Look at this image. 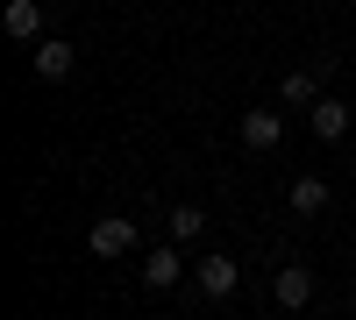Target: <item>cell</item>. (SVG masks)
Returning <instances> with one entry per match:
<instances>
[{
    "mask_svg": "<svg viewBox=\"0 0 356 320\" xmlns=\"http://www.w3.org/2000/svg\"><path fill=\"white\" fill-rule=\"evenodd\" d=\"M136 242H143V235H136V221H129V214H100V221H93V235H86V249H93L100 264H114V256H129Z\"/></svg>",
    "mask_w": 356,
    "mask_h": 320,
    "instance_id": "obj_1",
    "label": "cell"
},
{
    "mask_svg": "<svg viewBox=\"0 0 356 320\" xmlns=\"http://www.w3.org/2000/svg\"><path fill=\"white\" fill-rule=\"evenodd\" d=\"M235 135H243V150H278L285 142V114L278 107H250L243 121H235Z\"/></svg>",
    "mask_w": 356,
    "mask_h": 320,
    "instance_id": "obj_2",
    "label": "cell"
},
{
    "mask_svg": "<svg viewBox=\"0 0 356 320\" xmlns=\"http://www.w3.org/2000/svg\"><path fill=\"white\" fill-rule=\"evenodd\" d=\"M271 306L307 313V306H314V271H307V264H285V271L271 278Z\"/></svg>",
    "mask_w": 356,
    "mask_h": 320,
    "instance_id": "obj_3",
    "label": "cell"
},
{
    "mask_svg": "<svg viewBox=\"0 0 356 320\" xmlns=\"http://www.w3.org/2000/svg\"><path fill=\"white\" fill-rule=\"evenodd\" d=\"M285 207L300 214V221H321V214H328V178H314V171H300V178L285 185Z\"/></svg>",
    "mask_w": 356,
    "mask_h": 320,
    "instance_id": "obj_4",
    "label": "cell"
},
{
    "mask_svg": "<svg viewBox=\"0 0 356 320\" xmlns=\"http://www.w3.org/2000/svg\"><path fill=\"white\" fill-rule=\"evenodd\" d=\"M178 278H186V256H178V242H157L150 256H143V285H150V292H171Z\"/></svg>",
    "mask_w": 356,
    "mask_h": 320,
    "instance_id": "obj_5",
    "label": "cell"
},
{
    "mask_svg": "<svg viewBox=\"0 0 356 320\" xmlns=\"http://www.w3.org/2000/svg\"><path fill=\"white\" fill-rule=\"evenodd\" d=\"M307 128H314L321 142H342V135H349V100H335V93H321V100L307 107Z\"/></svg>",
    "mask_w": 356,
    "mask_h": 320,
    "instance_id": "obj_6",
    "label": "cell"
},
{
    "mask_svg": "<svg viewBox=\"0 0 356 320\" xmlns=\"http://www.w3.org/2000/svg\"><path fill=\"white\" fill-rule=\"evenodd\" d=\"M235 285H243V264H235V256H221V249L200 256V292H207V299H228Z\"/></svg>",
    "mask_w": 356,
    "mask_h": 320,
    "instance_id": "obj_7",
    "label": "cell"
},
{
    "mask_svg": "<svg viewBox=\"0 0 356 320\" xmlns=\"http://www.w3.org/2000/svg\"><path fill=\"white\" fill-rule=\"evenodd\" d=\"M72 65H79V57H72V43H65V36H43V43H36V78H43V85H65V78H72Z\"/></svg>",
    "mask_w": 356,
    "mask_h": 320,
    "instance_id": "obj_8",
    "label": "cell"
},
{
    "mask_svg": "<svg viewBox=\"0 0 356 320\" xmlns=\"http://www.w3.org/2000/svg\"><path fill=\"white\" fill-rule=\"evenodd\" d=\"M0 22H8L15 43H43V0H8V8H0Z\"/></svg>",
    "mask_w": 356,
    "mask_h": 320,
    "instance_id": "obj_9",
    "label": "cell"
},
{
    "mask_svg": "<svg viewBox=\"0 0 356 320\" xmlns=\"http://www.w3.org/2000/svg\"><path fill=\"white\" fill-rule=\"evenodd\" d=\"M278 93H285V107H314L321 100V71H285Z\"/></svg>",
    "mask_w": 356,
    "mask_h": 320,
    "instance_id": "obj_10",
    "label": "cell"
},
{
    "mask_svg": "<svg viewBox=\"0 0 356 320\" xmlns=\"http://www.w3.org/2000/svg\"><path fill=\"white\" fill-rule=\"evenodd\" d=\"M164 235H171V242H200V235H207V214H200V207H171Z\"/></svg>",
    "mask_w": 356,
    "mask_h": 320,
    "instance_id": "obj_11",
    "label": "cell"
},
{
    "mask_svg": "<svg viewBox=\"0 0 356 320\" xmlns=\"http://www.w3.org/2000/svg\"><path fill=\"white\" fill-rule=\"evenodd\" d=\"M307 320H321V313H307Z\"/></svg>",
    "mask_w": 356,
    "mask_h": 320,
    "instance_id": "obj_12",
    "label": "cell"
}]
</instances>
